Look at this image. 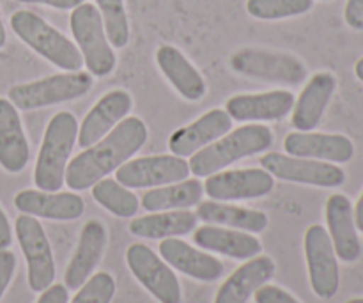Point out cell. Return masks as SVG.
Instances as JSON below:
<instances>
[{"instance_id": "40", "label": "cell", "mask_w": 363, "mask_h": 303, "mask_svg": "<svg viewBox=\"0 0 363 303\" xmlns=\"http://www.w3.org/2000/svg\"><path fill=\"white\" fill-rule=\"evenodd\" d=\"M354 224H357V229L363 233V194L360 195L357 202V208H354Z\"/></svg>"}, {"instance_id": "32", "label": "cell", "mask_w": 363, "mask_h": 303, "mask_svg": "<svg viewBox=\"0 0 363 303\" xmlns=\"http://www.w3.org/2000/svg\"><path fill=\"white\" fill-rule=\"evenodd\" d=\"M314 0H247V11L257 20H284L308 13Z\"/></svg>"}, {"instance_id": "42", "label": "cell", "mask_w": 363, "mask_h": 303, "mask_svg": "<svg viewBox=\"0 0 363 303\" xmlns=\"http://www.w3.org/2000/svg\"><path fill=\"white\" fill-rule=\"evenodd\" d=\"M6 41H7L6 27H4V21H2V16H0V48H4V45H6Z\"/></svg>"}, {"instance_id": "14", "label": "cell", "mask_w": 363, "mask_h": 303, "mask_svg": "<svg viewBox=\"0 0 363 303\" xmlns=\"http://www.w3.org/2000/svg\"><path fill=\"white\" fill-rule=\"evenodd\" d=\"M133 106V98L128 91L116 89L106 92L99 101L87 112L78 128V144L80 148H91L96 142L101 141L110 130L117 126L124 117L130 114Z\"/></svg>"}, {"instance_id": "31", "label": "cell", "mask_w": 363, "mask_h": 303, "mask_svg": "<svg viewBox=\"0 0 363 303\" xmlns=\"http://www.w3.org/2000/svg\"><path fill=\"white\" fill-rule=\"evenodd\" d=\"M96 4L110 45L113 48H124L130 41V23L124 0H96Z\"/></svg>"}, {"instance_id": "30", "label": "cell", "mask_w": 363, "mask_h": 303, "mask_svg": "<svg viewBox=\"0 0 363 303\" xmlns=\"http://www.w3.org/2000/svg\"><path fill=\"white\" fill-rule=\"evenodd\" d=\"M92 197L106 211L113 213L121 219H131L138 211V199L133 192L128 190L119 181L103 177L92 184Z\"/></svg>"}, {"instance_id": "24", "label": "cell", "mask_w": 363, "mask_h": 303, "mask_svg": "<svg viewBox=\"0 0 363 303\" xmlns=\"http://www.w3.org/2000/svg\"><path fill=\"white\" fill-rule=\"evenodd\" d=\"M337 89V80L332 73H315L308 80L300 98L293 106V126L298 131H312L318 128L330 99Z\"/></svg>"}, {"instance_id": "18", "label": "cell", "mask_w": 363, "mask_h": 303, "mask_svg": "<svg viewBox=\"0 0 363 303\" xmlns=\"http://www.w3.org/2000/svg\"><path fill=\"white\" fill-rule=\"evenodd\" d=\"M14 208L23 215L71 222L84 213V199L77 194H57L43 190H21L14 195Z\"/></svg>"}, {"instance_id": "26", "label": "cell", "mask_w": 363, "mask_h": 303, "mask_svg": "<svg viewBox=\"0 0 363 303\" xmlns=\"http://www.w3.org/2000/svg\"><path fill=\"white\" fill-rule=\"evenodd\" d=\"M195 245H199L204 250L216 252V254L227 255L233 259H252L261 254L262 245L255 236L241 231L223 229L215 227L211 224L204 227H199L194 234Z\"/></svg>"}, {"instance_id": "5", "label": "cell", "mask_w": 363, "mask_h": 303, "mask_svg": "<svg viewBox=\"0 0 363 303\" xmlns=\"http://www.w3.org/2000/svg\"><path fill=\"white\" fill-rule=\"evenodd\" d=\"M92 75L85 71H64L60 75L28 82V84L13 85L7 92V98L16 109L28 110L45 109L59 103L78 99L92 89Z\"/></svg>"}, {"instance_id": "4", "label": "cell", "mask_w": 363, "mask_h": 303, "mask_svg": "<svg viewBox=\"0 0 363 303\" xmlns=\"http://www.w3.org/2000/svg\"><path fill=\"white\" fill-rule=\"evenodd\" d=\"M11 28L25 45L59 70L80 71L84 59L78 46L35 13L27 9L13 13Z\"/></svg>"}, {"instance_id": "16", "label": "cell", "mask_w": 363, "mask_h": 303, "mask_svg": "<svg viewBox=\"0 0 363 303\" xmlns=\"http://www.w3.org/2000/svg\"><path fill=\"white\" fill-rule=\"evenodd\" d=\"M284 149L289 156L311 158L319 162L346 163L353 158L354 145L344 135L312 133V131H294L284 138Z\"/></svg>"}, {"instance_id": "20", "label": "cell", "mask_w": 363, "mask_h": 303, "mask_svg": "<svg viewBox=\"0 0 363 303\" xmlns=\"http://www.w3.org/2000/svg\"><path fill=\"white\" fill-rule=\"evenodd\" d=\"M106 245V229L99 220H89L84 226L78 241V248L74 252L73 259L67 265L66 273H64V286L67 290H80L96 266L101 261V255L105 252Z\"/></svg>"}, {"instance_id": "12", "label": "cell", "mask_w": 363, "mask_h": 303, "mask_svg": "<svg viewBox=\"0 0 363 303\" xmlns=\"http://www.w3.org/2000/svg\"><path fill=\"white\" fill-rule=\"evenodd\" d=\"M305 258L312 291L323 300L335 297L340 282L339 263L328 231L323 226H311L305 233Z\"/></svg>"}, {"instance_id": "38", "label": "cell", "mask_w": 363, "mask_h": 303, "mask_svg": "<svg viewBox=\"0 0 363 303\" xmlns=\"http://www.w3.org/2000/svg\"><path fill=\"white\" fill-rule=\"evenodd\" d=\"M16 2L21 4H43V6H50L55 7V9H74L80 4H84L85 0H16Z\"/></svg>"}, {"instance_id": "37", "label": "cell", "mask_w": 363, "mask_h": 303, "mask_svg": "<svg viewBox=\"0 0 363 303\" xmlns=\"http://www.w3.org/2000/svg\"><path fill=\"white\" fill-rule=\"evenodd\" d=\"M38 303H67V287L64 284H52L43 291Z\"/></svg>"}, {"instance_id": "2", "label": "cell", "mask_w": 363, "mask_h": 303, "mask_svg": "<svg viewBox=\"0 0 363 303\" xmlns=\"http://www.w3.org/2000/svg\"><path fill=\"white\" fill-rule=\"evenodd\" d=\"M273 144V133L262 124H247L229 131L218 141L202 148L190 160V172L197 177H208L247 156L266 151Z\"/></svg>"}, {"instance_id": "3", "label": "cell", "mask_w": 363, "mask_h": 303, "mask_svg": "<svg viewBox=\"0 0 363 303\" xmlns=\"http://www.w3.org/2000/svg\"><path fill=\"white\" fill-rule=\"evenodd\" d=\"M78 137V121L71 112L50 119L34 169V183L43 192H57L66 183V169Z\"/></svg>"}, {"instance_id": "21", "label": "cell", "mask_w": 363, "mask_h": 303, "mask_svg": "<svg viewBox=\"0 0 363 303\" xmlns=\"http://www.w3.org/2000/svg\"><path fill=\"white\" fill-rule=\"evenodd\" d=\"M160 254L163 261L174 270L201 282H215L223 275V265L218 259L197 250L177 238H165L160 243Z\"/></svg>"}, {"instance_id": "10", "label": "cell", "mask_w": 363, "mask_h": 303, "mask_svg": "<svg viewBox=\"0 0 363 303\" xmlns=\"http://www.w3.org/2000/svg\"><path fill=\"white\" fill-rule=\"evenodd\" d=\"M126 263L135 279L160 303H181V286L176 273L147 245H130Z\"/></svg>"}, {"instance_id": "13", "label": "cell", "mask_w": 363, "mask_h": 303, "mask_svg": "<svg viewBox=\"0 0 363 303\" xmlns=\"http://www.w3.org/2000/svg\"><path fill=\"white\" fill-rule=\"evenodd\" d=\"M273 187V176L264 169L220 170L204 183L206 194L213 201H250L268 195Z\"/></svg>"}, {"instance_id": "9", "label": "cell", "mask_w": 363, "mask_h": 303, "mask_svg": "<svg viewBox=\"0 0 363 303\" xmlns=\"http://www.w3.org/2000/svg\"><path fill=\"white\" fill-rule=\"evenodd\" d=\"M261 167L272 176L291 183L335 188L346 181V174L335 163L311 158L303 160L280 153H266L261 158Z\"/></svg>"}, {"instance_id": "6", "label": "cell", "mask_w": 363, "mask_h": 303, "mask_svg": "<svg viewBox=\"0 0 363 303\" xmlns=\"http://www.w3.org/2000/svg\"><path fill=\"white\" fill-rule=\"evenodd\" d=\"M69 25L89 73L99 78L112 73L116 70L117 57L105 32L101 14L96 9V6L84 2L74 7Z\"/></svg>"}, {"instance_id": "27", "label": "cell", "mask_w": 363, "mask_h": 303, "mask_svg": "<svg viewBox=\"0 0 363 303\" xmlns=\"http://www.w3.org/2000/svg\"><path fill=\"white\" fill-rule=\"evenodd\" d=\"M197 215L186 209H174L165 213H151L138 216L130 224V233L145 240H165L190 234L197 227Z\"/></svg>"}, {"instance_id": "39", "label": "cell", "mask_w": 363, "mask_h": 303, "mask_svg": "<svg viewBox=\"0 0 363 303\" xmlns=\"http://www.w3.org/2000/svg\"><path fill=\"white\" fill-rule=\"evenodd\" d=\"M13 243V233H11V224L7 220L6 213L0 208V250H7Z\"/></svg>"}, {"instance_id": "34", "label": "cell", "mask_w": 363, "mask_h": 303, "mask_svg": "<svg viewBox=\"0 0 363 303\" xmlns=\"http://www.w3.org/2000/svg\"><path fill=\"white\" fill-rule=\"evenodd\" d=\"M254 298L255 303H300L293 294L284 291L282 287L268 286V284L259 287L254 293Z\"/></svg>"}, {"instance_id": "35", "label": "cell", "mask_w": 363, "mask_h": 303, "mask_svg": "<svg viewBox=\"0 0 363 303\" xmlns=\"http://www.w3.org/2000/svg\"><path fill=\"white\" fill-rule=\"evenodd\" d=\"M16 270V255L9 250H0V300L13 280Z\"/></svg>"}, {"instance_id": "28", "label": "cell", "mask_w": 363, "mask_h": 303, "mask_svg": "<svg viewBox=\"0 0 363 303\" xmlns=\"http://www.w3.org/2000/svg\"><path fill=\"white\" fill-rule=\"evenodd\" d=\"M195 215L202 222L211 224V226H227L238 231H248V233H262L268 227L266 213L215 201L201 202Z\"/></svg>"}, {"instance_id": "1", "label": "cell", "mask_w": 363, "mask_h": 303, "mask_svg": "<svg viewBox=\"0 0 363 303\" xmlns=\"http://www.w3.org/2000/svg\"><path fill=\"white\" fill-rule=\"evenodd\" d=\"M147 126L138 117H124L113 130L91 148L74 156L66 169V183L71 190H87L99 180L126 163L147 142Z\"/></svg>"}, {"instance_id": "8", "label": "cell", "mask_w": 363, "mask_h": 303, "mask_svg": "<svg viewBox=\"0 0 363 303\" xmlns=\"http://www.w3.org/2000/svg\"><path fill=\"white\" fill-rule=\"evenodd\" d=\"M18 243L27 259L28 286L34 293H43L55 279V263L45 229L35 216L21 213L14 224Z\"/></svg>"}, {"instance_id": "23", "label": "cell", "mask_w": 363, "mask_h": 303, "mask_svg": "<svg viewBox=\"0 0 363 303\" xmlns=\"http://www.w3.org/2000/svg\"><path fill=\"white\" fill-rule=\"evenodd\" d=\"M275 275V263L269 255H255L236 270L220 286L215 303H247L248 298Z\"/></svg>"}, {"instance_id": "19", "label": "cell", "mask_w": 363, "mask_h": 303, "mask_svg": "<svg viewBox=\"0 0 363 303\" xmlns=\"http://www.w3.org/2000/svg\"><path fill=\"white\" fill-rule=\"evenodd\" d=\"M326 224L330 240L337 258L344 263H354L362 255V243L351 201L342 194H335L326 201Z\"/></svg>"}, {"instance_id": "7", "label": "cell", "mask_w": 363, "mask_h": 303, "mask_svg": "<svg viewBox=\"0 0 363 303\" xmlns=\"http://www.w3.org/2000/svg\"><path fill=\"white\" fill-rule=\"evenodd\" d=\"M230 67L243 77L269 84L300 85L307 78V67L298 57L261 48L238 50L230 57Z\"/></svg>"}, {"instance_id": "33", "label": "cell", "mask_w": 363, "mask_h": 303, "mask_svg": "<svg viewBox=\"0 0 363 303\" xmlns=\"http://www.w3.org/2000/svg\"><path fill=\"white\" fill-rule=\"evenodd\" d=\"M116 294V280L110 273L99 272L89 277L69 303H110Z\"/></svg>"}, {"instance_id": "25", "label": "cell", "mask_w": 363, "mask_h": 303, "mask_svg": "<svg viewBox=\"0 0 363 303\" xmlns=\"http://www.w3.org/2000/svg\"><path fill=\"white\" fill-rule=\"evenodd\" d=\"M156 62L165 75L167 80L174 85L177 92L188 101H199L204 98L206 82L202 75L195 70L194 64L172 45H162L156 52Z\"/></svg>"}, {"instance_id": "11", "label": "cell", "mask_w": 363, "mask_h": 303, "mask_svg": "<svg viewBox=\"0 0 363 303\" xmlns=\"http://www.w3.org/2000/svg\"><path fill=\"white\" fill-rule=\"evenodd\" d=\"M190 174L186 160L176 155L144 156L130 160L117 169L116 181L126 188H156L184 181Z\"/></svg>"}, {"instance_id": "17", "label": "cell", "mask_w": 363, "mask_h": 303, "mask_svg": "<svg viewBox=\"0 0 363 303\" xmlns=\"http://www.w3.org/2000/svg\"><path fill=\"white\" fill-rule=\"evenodd\" d=\"M294 96L289 91H269L261 94H236L227 99L225 112L240 123L279 121L291 114Z\"/></svg>"}, {"instance_id": "22", "label": "cell", "mask_w": 363, "mask_h": 303, "mask_svg": "<svg viewBox=\"0 0 363 303\" xmlns=\"http://www.w3.org/2000/svg\"><path fill=\"white\" fill-rule=\"evenodd\" d=\"M30 149L18 110L9 99L0 98V167L18 174L27 167Z\"/></svg>"}, {"instance_id": "43", "label": "cell", "mask_w": 363, "mask_h": 303, "mask_svg": "<svg viewBox=\"0 0 363 303\" xmlns=\"http://www.w3.org/2000/svg\"><path fill=\"white\" fill-rule=\"evenodd\" d=\"M346 303H363V298H353V300H350Z\"/></svg>"}, {"instance_id": "29", "label": "cell", "mask_w": 363, "mask_h": 303, "mask_svg": "<svg viewBox=\"0 0 363 303\" xmlns=\"http://www.w3.org/2000/svg\"><path fill=\"white\" fill-rule=\"evenodd\" d=\"M204 194V184L199 180H184L179 183L156 187L145 192L142 197V208L149 213L186 209L199 204Z\"/></svg>"}, {"instance_id": "15", "label": "cell", "mask_w": 363, "mask_h": 303, "mask_svg": "<svg viewBox=\"0 0 363 303\" xmlns=\"http://www.w3.org/2000/svg\"><path fill=\"white\" fill-rule=\"evenodd\" d=\"M233 128V119L222 109H213L188 126L174 131L169 138V149L179 158L195 155L211 142L218 141Z\"/></svg>"}, {"instance_id": "41", "label": "cell", "mask_w": 363, "mask_h": 303, "mask_svg": "<svg viewBox=\"0 0 363 303\" xmlns=\"http://www.w3.org/2000/svg\"><path fill=\"white\" fill-rule=\"evenodd\" d=\"M354 75H357L358 80L363 82V57L360 60H358L357 64H354Z\"/></svg>"}, {"instance_id": "36", "label": "cell", "mask_w": 363, "mask_h": 303, "mask_svg": "<svg viewBox=\"0 0 363 303\" xmlns=\"http://www.w3.org/2000/svg\"><path fill=\"white\" fill-rule=\"evenodd\" d=\"M344 18L351 28L363 31V0H347Z\"/></svg>"}]
</instances>
